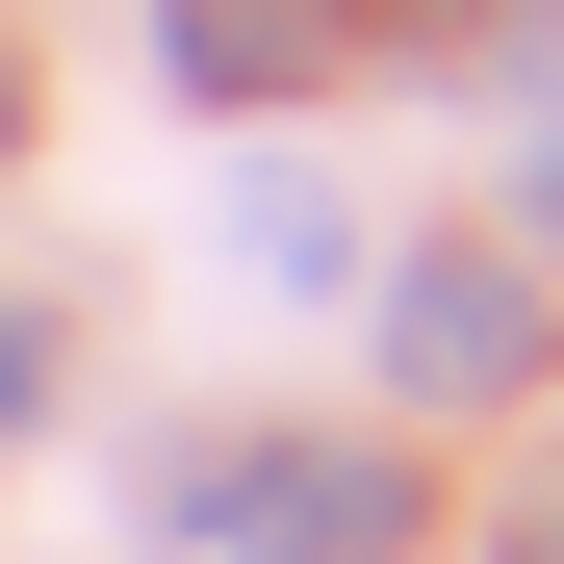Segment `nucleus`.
<instances>
[{
    "instance_id": "obj_1",
    "label": "nucleus",
    "mask_w": 564,
    "mask_h": 564,
    "mask_svg": "<svg viewBox=\"0 0 564 564\" xmlns=\"http://www.w3.org/2000/svg\"><path fill=\"white\" fill-rule=\"evenodd\" d=\"M386 359H411V386H462V411H488V386H539V308H513L488 257H411V282H386Z\"/></svg>"
},
{
    "instance_id": "obj_2",
    "label": "nucleus",
    "mask_w": 564,
    "mask_h": 564,
    "mask_svg": "<svg viewBox=\"0 0 564 564\" xmlns=\"http://www.w3.org/2000/svg\"><path fill=\"white\" fill-rule=\"evenodd\" d=\"M386 513H411L386 462H257V488H231V539H257V564H386Z\"/></svg>"
},
{
    "instance_id": "obj_3",
    "label": "nucleus",
    "mask_w": 564,
    "mask_h": 564,
    "mask_svg": "<svg viewBox=\"0 0 564 564\" xmlns=\"http://www.w3.org/2000/svg\"><path fill=\"white\" fill-rule=\"evenodd\" d=\"M180 77H206V104L257 77L282 104V77H334V0H180Z\"/></svg>"
},
{
    "instance_id": "obj_5",
    "label": "nucleus",
    "mask_w": 564,
    "mask_h": 564,
    "mask_svg": "<svg viewBox=\"0 0 564 564\" xmlns=\"http://www.w3.org/2000/svg\"><path fill=\"white\" fill-rule=\"evenodd\" d=\"M539 231H564V129H539Z\"/></svg>"
},
{
    "instance_id": "obj_4",
    "label": "nucleus",
    "mask_w": 564,
    "mask_h": 564,
    "mask_svg": "<svg viewBox=\"0 0 564 564\" xmlns=\"http://www.w3.org/2000/svg\"><path fill=\"white\" fill-rule=\"evenodd\" d=\"M0 411H52V334H26V308H0Z\"/></svg>"
}]
</instances>
